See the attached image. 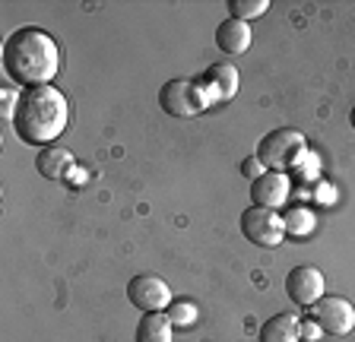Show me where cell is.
Wrapping results in <instances>:
<instances>
[{
    "label": "cell",
    "mask_w": 355,
    "mask_h": 342,
    "mask_svg": "<svg viewBox=\"0 0 355 342\" xmlns=\"http://www.w3.org/2000/svg\"><path fill=\"white\" fill-rule=\"evenodd\" d=\"M3 70L13 82L32 86H51L60 70V48L51 32L38 26H22L3 42Z\"/></svg>",
    "instance_id": "6da1fadb"
},
{
    "label": "cell",
    "mask_w": 355,
    "mask_h": 342,
    "mask_svg": "<svg viewBox=\"0 0 355 342\" xmlns=\"http://www.w3.org/2000/svg\"><path fill=\"white\" fill-rule=\"evenodd\" d=\"M13 111V130L29 146H54L70 120V105L58 86H32L22 89Z\"/></svg>",
    "instance_id": "7a4b0ae2"
},
{
    "label": "cell",
    "mask_w": 355,
    "mask_h": 342,
    "mask_svg": "<svg viewBox=\"0 0 355 342\" xmlns=\"http://www.w3.org/2000/svg\"><path fill=\"white\" fill-rule=\"evenodd\" d=\"M304 149H308V140H304L302 130L279 127V130H270L257 143V159L263 162L266 171H282L286 174V168H295L298 165V159L304 156Z\"/></svg>",
    "instance_id": "3957f363"
},
{
    "label": "cell",
    "mask_w": 355,
    "mask_h": 342,
    "mask_svg": "<svg viewBox=\"0 0 355 342\" xmlns=\"http://www.w3.org/2000/svg\"><path fill=\"white\" fill-rule=\"evenodd\" d=\"M209 96L200 86V80H168L159 89V108L171 118H197L209 108Z\"/></svg>",
    "instance_id": "277c9868"
},
{
    "label": "cell",
    "mask_w": 355,
    "mask_h": 342,
    "mask_svg": "<svg viewBox=\"0 0 355 342\" xmlns=\"http://www.w3.org/2000/svg\"><path fill=\"white\" fill-rule=\"evenodd\" d=\"M241 235L257 247H279L286 241V222L276 209L251 206L241 213Z\"/></svg>",
    "instance_id": "5b68a950"
},
{
    "label": "cell",
    "mask_w": 355,
    "mask_h": 342,
    "mask_svg": "<svg viewBox=\"0 0 355 342\" xmlns=\"http://www.w3.org/2000/svg\"><path fill=\"white\" fill-rule=\"evenodd\" d=\"M308 320H314L320 333L330 336H349L355 330V307L349 298L340 295H324L318 305L308 307Z\"/></svg>",
    "instance_id": "8992f818"
},
{
    "label": "cell",
    "mask_w": 355,
    "mask_h": 342,
    "mask_svg": "<svg viewBox=\"0 0 355 342\" xmlns=\"http://www.w3.org/2000/svg\"><path fill=\"white\" fill-rule=\"evenodd\" d=\"M127 298L133 307H140L143 314H159L171 305V289L165 279L153 273H140L127 282Z\"/></svg>",
    "instance_id": "52a82bcc"
},
{
    "label": "cell",
    "mask_w": 355,
    "mask_h": 342,
    "mask_svg": "<svg viewBox=\"0 0 355 342\" xmlns=\"http://www.w3.org/2000/svg\"><path fill=\"white\" fill-rule=\"evenodd\" d=\"M286 295L292 298V305L304 307L308 311L311 305H318L324 298V273L318 267H295L286 276Z\"/></svg>",
    "instance_id": "ba28073f"
},
{
    "label": "cell",
    "mask_w": 355,
    "mask_h": 342,
    "mask_svg": "<svg viewBox=\"0 0 355 342\" xmlns=\"http://www.w3.org/2000/svg\"><path fill=\"white\" fill-rule=\"evenodd\" d=\"M288 197V178L282 171H263L257 181L251 184V200L254 206L263 209H279Z\"/></svg>",
    "instance_id": "9c48e42d"
},
{
    "label": "cell",
    "mask_w": 355,
    "mask_h": 342,
    "mask_svg": "<svg viewBox=\"0 0 355 342\" xmlns=\"http://www.w3.org/2000/svg\"><path fill=\"white\" fill-rule=\"evenodd\" d=\"M200 86L207 89L209 102H229L238 92V70L235 64H213L207 73L200 76Z\"/></svg>",
    "instance_id": "30bf717a"
},
{
    "label": "cell",
    "mask_w": 355,
    "mask_h": 342,
    "mask_svg": "<svg viewBox=\"0 0 355 342\" xmlns=\"http://www.w3.org/2000/svg\"><path fill=\"white\" fill-rule=\"evenodd\" d=\"M251 26L244 23V19H235V16H229V19H222L219 26H216V45H219L222 54H244L248 48H251Z\"/></svg>",
    "instance_id": "8fae6325"
},
{
    "label": "cell",
    "mask_w": 355,
    "mask_h": 342,
    "mask_svg": "<svg viewBox=\"0 0 355 342\" xmlns=\"http://www.w3.org/2000/svg\"><path fill=\"white\" fill-rule=\"evenodd\" d=\"M35 168H38V174L48 181H64L67 174H70V168H73V152L58 146V143H54V146H44L35 159Z\"/></svg>",
    "instance_id": "7c38bea8"
},
{
    "label": "cell",
    "mask_w": 355,
    "mask_h": 342,
    "mask_svg": "<svg viewBox=\"0 0 355 342\" xmlns=\"http://www.w3.org/2000/svg\"><path fill=\"white\" fill-rule=\"evenodd\" d=\"M260 342H302V323L295 314H276L260 327Z\"/></svg>",
    "instance_id": "4fadbf2b"
},
{
    "label": "cell",
    "mask_w": 355,
    "mask_h": 342,
    "mask_svg": "<svg viewBox=\"0 0 355 342\" xmlns=\"http://www.w3.org/2000/svg\"><path fill=\"white\" fill-rule=\"evenodd\" d=\"M171 323L168 314H143L137 323V342H171Z\"/></svg>",
    "instance_id": "5bb4252c"
},
{
    "label": "cell",
    "mask_w": 355,
    "mask_h": 342,
    "mask_svg": "<svg viewBox=\"0 0 355 342\" xmlns=\"http://www.w3.org/2000/svg\"><path fill=\"white\" fill-rule=\"evenodd\" d=\"M282 222H286V235H292V238H304V235L314 231V213L304 209V206H295L282 216Z\"/></svg>",
    "instance_id": "9a60e30c"
},
{
    "label": "cell",
    "mask_w": 355,
    "mask_h": 342,
    "mask_svg": "<svg viewBox=\"0 0 355 342\" xmlns=\"http://www.w3.org/2000/svg\"><path fill=\"white\" fill-rule=\"evenodd\" d=\"M266 10H270V0H229V13L235 19H244V23L263 16Z\"/></svg>",
    "instance_id": "2e32d148"
},
{
    "label": "cell",
    "mask_w": 355,
    "mask_h": 342,
    "mask_svg": "<svg viewBox=\"0 0 355 342\" xmlns=\"http://www.w3.org/2000/svg\"><path fill=\"white\" fill-rule=\"evenodd\" d=\"M197 317H200V311H197V305L193 301H171L168 305V320L175 323V327H193L197 323Z\"/></svg>",
    "instance_id": "e0dca14e"
},
{
    "label": "cell",
    "mask_w": 355,
    "mask_h": 342,
    "mask_svg": "<svg viewBox=\"0 0 355 342\" xmlns=\"http://www.w3.org/2000/svg\"><path fill=\"white\" fill-rule=\"evenodd\" d=\"M241 174H244V178H248V181H251V184H254V181H257L260 174H263V162H260L257 156H248V159H244V162H241Z\"/></svg>",
    "instance_id": "ac0fdd59"
},
{
    "label": "cell",
    "mask_w": 355,
    "mask_h": 342,
    "mask_svg": "<svg viewBox=\"0 0 355 342\" xmlns=\"http://www.w3.org/2000/svg\"><path fill=\"white\" fill-rule=\"evenodd\" d=\"M320 336V327L318 323H314V320H308V323H304L302 327V339H308V342H314Z\"/></svg>",
    "instance_id": "d6986e66"
},
{
    "label": "cell",
    "mask_w": 355,
    "mask_h": 342,
    "mask_svg": "<svg viewBox=\"0 0 355 342\" xmlns=\"http://www.w3.org/2000/svg\"><path fill=\"white\" fill-rule=\"evenodd\" d=\"M349 124H352V127H355V108H352V114H349Z\"/></svg>",
    "instance_id": "ffe728a7"
}]
</instances>
